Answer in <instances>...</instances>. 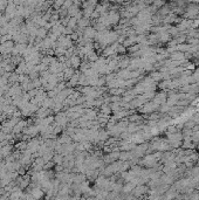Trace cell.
Returning <instances> with one entry per match:
<instances>
[{
  "instance_id": "3",
  "label": "cell",
  "mask_w": 199,
  "mask_h": 200,
  "mask_svg": "<svg viewBox=\"0 0 199 200\" xmlns=\"http://www.w3.org/2000/svg\"><path fill=\"white\" fill-rule=\"evenodd\" d=\"M76 22H77V20L75 19V18H72V19H69V22H68V25H67V28H74L75 26H76Z\"/></svg>"
},
{
  "instance_id": "2",
  "label": "cell",
  "mask_w": 199,
  "mask_h": 200,
  "mask_svg": "<svg viewBox=\"0 0 199 200\" xmlns=\"http://www.w3.org/2000/svg\"><path fill=\"white\" fill-rule=\"evenodd\" d=\"M47 35H48V30L45 28H39L36 32V38H40L42 40H45L47 38Z\"/></svg>"
},
{
  "instance_id": "1",
  "label": "cell",
  "mask_w": 199,
  "mask_h": 200,
  "mask_svg": "<svg viewBox=\"0 0 199 200\" xmlns=\"http://www.w3.org/2000/svg\"><path fill=\"white\" fill-rule=\"evenodd\" d=\"M70 61V65H72V68H77L79 66H81V57L80 56H76V55H73L70 56L69 59Z\"/></svg>"
},
{
  "instance_id": "5",
  "label": "cell",
  "mask_w": 199,
  "mask_h": 200,
  "mask_svg": "<svg viewBox=\"0 0 199 200\" xmlns=\"http://www.w3.org/2000/svg\"><path fill=\"white\" fill-rule=\"evenodd\" d=\"M0 56H1V54H0Z\"/></svg>"
},
{
  "instance_id": "4",
  "label": "cell",
  "mask_w": 199,
  "mask_h": 200,
  "mask_svg": "<svg viewBox=\"0 0 199 200\" xmlns=\"http://www.w3.org/2000/svg\"><path fill=\"white\" fill-rule=\"evenodd\" d=\"M54 159H55L56 163H61V156H60V155H56V156L54 157Z\"/></svg>"
}]
</instances>
